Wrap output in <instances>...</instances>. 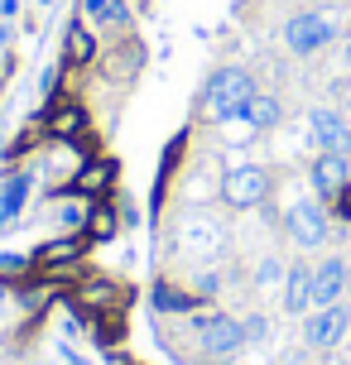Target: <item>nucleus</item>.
I'll return each instance as SVG.
<instances>
[{
  "label": "nucleus",
  "instance_id": "1",
  "mask_svg": "<svg viewBox=\"0 0 351 365\" xmlns=\"http://www.w3.org/2000/svg\"><path fill=\"white\" fill-rule=\"evenodd\" d=\"M250 96H255L250 73H245V68H222V73H212V82L203 87V115L217 120V125H226V120L240 115V106H245Z\"/></svg>",
  "mask_w": 351,
  "mask_h": 365
},
{
  "label": "nucleus",
  "instance_id": "2",
  "mask_svg": "<svg viewBox=\"0 0 351 365\" xmlns=\"http://www.w3.org/2000/svg\"><path fill=\"white\" fill-rule=\"evenodd\" d=\"M332 38H337V24L322 15V10H303V15H294L284 24V43H289V53H298V58L327 48Z\"/></svg>",
  "mask_w": 351,
  "mask_h": 365
},
{
  "label": "nucleus",
  "instance_id": "3",
  "mask_svg": "<svg viewBox=\"0 0 351 365\" xmlns=\"http://www.w3.org/2000/svg\"><path fill=\"white\" fill-rule=\"evenodd\" d=\"M222 197H226V207H236V212H250V207H260V202L270 197V173H265L260 164L226 168Z\"/></svg>",
  "mask_w": 351,
  "mask_h": 365
},
{
  "label": "nucleus",
  "instance_id": "4",
  "mask_svg": "<svg viewBox=\"0 0 351 365\" xmlns=\"http://www.w3.org/2000/svg\"><path fill=\"white\" fill-rule=\"evenodd\" d=\"M284 231H289L294 245L317 250L322 240L332 236V226H327V207H322V202H294V207L284 212Z\"/></svg>",
  "mask_w": 351,
  "mask_h": 365
},
{
  "label": "nucleus",
  "instance_id": "5",
  "mask_svg": "<svg viewBox=\"0 0 351 365\" xmlns=\"http://www.w3.org/2000/svg\"><path fill=\"white\" fill-rule=\"evenodd\" d=\"M198 327V341L212 361H231L240 346H245V327H240L236 317H222V312H212V317H198L193 322Z\"/></svg>",
  "mask_w": 351,
  "mask_h": 365
},
{
  "label": "nucleus",
  "instance_id": "6",
  "mask_svg": "<svg viewBox=\"0 0 351 365\" xmlns=\"http://www.w3.org/2000/svg\"><path fill=\"white\" fill-rule=\"evenodd\" d=\"M347 331H351V308L347 303H332V308H317L303 317V341L317 351H332L347 341Z\"/></svg>",
  "mask_w": 351,
  "mask_h": 365
},
{
  "label": "nucleus",
  "instance_id": "7",
  "mask_svg": "<svg viewBox=\"0 0 351 365\" xmlns=\"http://www.w3.org/2000/svg\"><path fill=\"white\" fill-rule=\"evenodd\" d=\"M308 135H313L317 154H351V125L327 106H317L308 115Z\"/></svg>",
  "mask_w": 351,
  "mask_h": 365
},
{
  "label": "nucleus",
  "instance_id": "8",
  "mask_svg": "<svg viewBox=\"0 0 351 365\" xmlns=\"http://www.w3.org/2000/svg\"><path fill=\"white\" fill-rule=\"evenodd\" d=\"M308 178H313V192L322 202H337V192H347L351 178H347V154H317L313 168H308Z\"/></svg>",
  "mask_w": 351,
  "mask_h": 365
},
{
  "label": "nucleus",
  "instance_id": "9",
  "mask_svg": "<svg viewBox=\"0 0 351 365\" xmlns=\"http://www.w3.org/2000/svg\"><path fill=\"white\" fill-rule=\"evenodd\" d=\"M342 293H347V259H322L313 269V308H332L342 303Z\"/></svg>",
  "mask_w": 351,
  "mask_h": 365
},
{
  "label": "nucleus",
  "instance_id": "10",
  "mask_svg": "<svg viewBox=\"0 0 351 365\" xmlns=\"http://www.w3.org/2000/svg\"><path fill=\"white\" fill-rule=\"evenodd\" d=\"M44 130H49L54 140H73V135H82V130H87V110L77 106V101H54V110H49Z\"/></svg>",
  "mask_w": 351,
  "mask_h": 365
},
{
  "label": "nucleus",
  "instance_id": "11",
  "mask_svg": "<svg viewBox=\"0 0 351 365\" xmlns=\"http://www.w3.org/2000/svg\"><path fill=\"white\" fill-rule=\"evenodd\" d=\"M284 308L294 312V317L313 308V269L308 264H294V269L284 274Z\"/></svg>",
  "mask_w": 351,
  "mask_h": 365
},
{
  "label": "nucleus",
  "instance_id": "12",
  "mask_svg": "<svg viewBox=\"0 0 351 365\" xmlns=\"http://www.w3.org/2000/svg\"><path fill=\"white\" fill-rule=\"evenodd\" d=\"M183 250L188 255H212V250H222V226L207 217H193L183 226Z\"/></svg>",
  "mask_w": 351,
  "mask_h": 365
},
{
  "label": "nucleus",
  "instance_id": "13",
  "mask_svg": "<svg viewBox=\"0 0 351 365\" xmlns=\"http://www.w3.org/2000/svg\"><path fill=\"white\" fill-rule=\"evenodd\" d=\"M58 226H63V236H82L87 231V221H92V197H82V192H73V197H63L54 207Z\"/></svg>",
  "mask_w": 351,
  "mask_h": 365
},
{
  "label": "nucleus",
  "instance_id": "14",
  "mask_svg": "<svg viewBox=\"0 0 351 365\" xmlns=\"http://www.w3.org/2000/svg\"><path fill=\"white\" fill-rule=\"evenodd\" d=\"M29 187H34V173H10V178L0 182V221H10L15 212H24Z\"/></svg>",
  "mask_w": 351,
  "mask_h": 365
},
{
  "label": "nucleus",
  "instance_id": "15",
  "mask_svg": "<svg viewBox=\"0 0 351 365\" xmlns=\"http://www.w3.org/2000/svg\"><path fill=\"white\" fill-rule=\"evenodd\" d=\"M236 120H245L250 130H270V125H279V101L270 96V91H255V96L240 106Z\"/></svg>",
  "mask_w": 351,
  "mask_h": 365
},
{
  "label": "nucleus",
  "instance_id": "16",
  "mask_svg": "<svg viewBox=\"0 0 351 365\" xmlns=\"http://www.w3.org/2000/svg\"><path fill=\"white\" fill-rule=\"evenodd\" d=\"M77 255H82V236H58V240H49V245H39L34 264H44V269H54V264H77Z\"/></svg>",
  "mask_w": 351,
  "mask_h": 365
},
{
  "label": "nucleus",
  "instance_id": "17",
  "mask_svg": "<svg viewBox=\"0 0 351 365\" xmlns=\"http://www.w3.org/2000/svg\"><path fill=\"white\" fill-rule=\"evenodd\" d=\"M111 164H101V159H92V164H82L73 173V192H82V197H96V192H106L111 187Z\"/></svg>",
  "mask_w": 351,
  "mask_h": 365
},
{
  "label": "nucleus",
  "instance_id": "18",
  "mask_svg": "<svg viewBox=\"0 0 351 365\" xmlns=\"http://www.w3.org/2000/svg\"><path fill=\"white\" fill-rule=\"evenodd\" d=\"M154 308H164V312H193L198 308V298L183 289H173V284H159L154 289Z\"/></svg>",
  "mask_w": 351,
  "mask_h": 365
},
{
  "label": "nucleus",
  "instance_id": "19",
  "mask_svg": "<svg viewBox=\"0 0 351 365\" xmlns=\"http://www.w3.org/2000/svg\"><path fill=\"white\" fill-rule=\"evenodd\" d=\"M68 58L73 63H92L96 58V38L82 29V24H68Z\"/></svg>",
  "mask_w": 351,
  "mask_h": 365
},
{
  "label": "nucleus",
  "instance_id": "20",
  "mask_svg": "<svg viewBox=\"0 0 351 365\" xmlns=\"http://www.w3.org/2000/svg\"><path fill=\"white\" fill-rule=\"evenodd\" d=\"M82 10L96 24H126V5L121 0H82Z\"/></svg>",
  "mask_w": 351,
  "mask_h": 365
},
{
  "label": "nucleus",
  "instance_id": "21",
  "mask_svg": "<svg viewBox=\"0 0 351 365\" xmlns=\"http://www.w3.org/2000/svg\"><path fill=\"white\" fill-rule=\"evenodd\" d=\"M87 231H92V240H111L116 231H121V221H116L111 207H92V221H87Z\"/></svg>",
  "mask_w": 351,
  "mask_h": 365
},
{
  "label": "nucleus",
  "instance_id": "22",
  "mask_svg": "<svg viewBox=\"0 0 351 365\" xmlns=\"http://www.w3.org/2000/svg\"><path fill=\"white\" fill-rule=\"evenodd\" d=\"M24 269H34L29 255H0V274H24Z\"/></svg>",
  "mask_w": 351,
  "mask_h": 365
},
{
  "label": "nucleus",
  "instance_id": "23",
  "mask_svg": "<svg viewBox=\"0 0 351 365\" xmlns=\"http://www.w3.org/2000/svg\"><path fill=\"white\" fill-rule=\"evenodd\" d=\"M240 327H245V341H265V336H270V322H265V317H245Z\"/></svg>",
  "mask_w": 351,
  "mask_h": 365
},
{
  "label": "nucleus",
  "instance_id": "24",
  "mask_svg": "<svg viewBox=\"0 0 351 365\" xmlns=\"http://www.w3.org/2000/svg\"><path fill=\"white\" fill-rule=\"evenodd\" d=\"M279 279V259H260V269H255V284L265 289V284H275Z\"/></svg>",
  "mask_w": 351,
  "mask_h": 365
},
{
  "label": "nucleus",
  "instance_id": "25",
  "mask_svg": "<svg viewBox=\"0 0 351 365\" xmlns=\"http://www.w3.org/2000/svg\"><path fill=\"white\" fill-rule=\"evenodd\" d=\"M217 289H222V279H217V274H203V279H198V293H203V298H212Z\"/></svg>",
  "mask_w": 351,
  "mask_h": 365
},
{
  "label": "nucleus",
  "instance_id": "26",
  "mask_svg": "<svg viewBox=\"0 0 351 365\" xmlns=\"http://www.w3.org/2000/svg\"><path fill=\"white\" fill-rule=\"evenodd\" d=\"M5 43H10V29H5V24H0V48H5Z\"/></svg>",
  "mask_w": 351,
  "mask_h": 365
},
{
  "label": "nucleus",
  "instance_id": "27",
  "mask_svg": "<svg viewBox=\"0 0 351 365\" xmlns=\"http://www.w3.org/2000/svg\"><path fill=\"white\" fill-rule=\"evenodd\" d=\"M5 293H10V284H5V274H0V303H5Z\"/></svg>",
  "mask_w": 351,
  "mask_h": 365
},
{
  "label": "nucleus",
  "instance_id": "28",
  "mask_svg": "<svg viewBox=\"0 0 351 365\" xmlns=\"http://www.w3.org/2000/svg\"><path fill=\"white\" fill-rule=\"evenodd\" d=\"M342 58H347V68H351V34H347V48H342Z\"/></svg>",
  "mask_w": 351,
  "mask_h": 365
},
{
  "label": "nucleus",
  "instance_id": "29",
  "mask_svg": "<svg viewBox=\"0 0 351 365\" xmlns=\"http://www.w3.org/2000/svg\"><path fill=\"white\" fill-rule=\"evenodd\" d=\"M63 365H82V361H77V356H68V351H63Z\"/></svg>",
  "mask_w": 351,
  "mask_h": 365
},
{
  "label": "nucleus",
  "instance_id": "30",
  "mask_svg": "<svg viewBox=\"0 0 351 365\" xmlns=\"http://www.w3.org/2000/svg\"><path fill=\"white\" fill-rule=\"evenodd\" d=\"M347 298H351V259H347Z\"/></svg>",
  "mask_w": 351,
  "mask_h": 365
}]
</instances>
